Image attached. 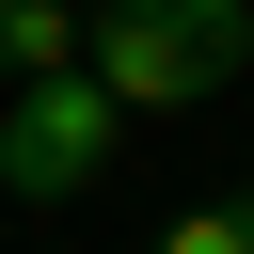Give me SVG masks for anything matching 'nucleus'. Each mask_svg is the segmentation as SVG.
<instances>
[{
  "label": "nucleus",
  "instance_id": "f257e3e1",
  "mask_svg": "<svg viewBox=\"0 0 254 254\" xmlns=\"http://www.w3.org/2000/svg\"><path fill=\"white\" fill-rule=\"evenodd\" d=\"M79 64H95L127 111H206V95L254 64V0H95V16H79Z\"/></svg>",
  "mask_w": 254,
  "mask_h": 254
},
{
  "label": "nucleus",
  "instance_id": "f03ea898",
  "mask_svg": "<svg viewBox=\"0 0 254 254\" xmlns=\"http://www.w3.org/2000/svg\"><path fill=\"white\" fill-rule=\"evenodd\" d=\"M111 159H127V95H111L95 64H48V79H16V95H0V190H16V206L95 190Z\"/></svg>",
  "mask_w": 254,
  "mask_h": 254
},
{
  "label": "nucleus",
  "instance_id": "7ed1b4c3",
  "mask_svg": "<svg viewBox=\"0 0 254 254\" xmlns=\"http://www.w3.org/2000/svg\"><path fill=\"white\" fill-rule=\"evenodd\" d=\"M79 64V0H0V79H48Z\"/></svg>",
  "mask_w": 254,
  "mask_h": 254
},
{
  "label": "nucleus",
  "instance_id": "20e7f679",
  "mask_svg": "<svg viewBox=\"0 0 254 254\" xmlns=\"http://www.w3.org/2000/svg\"><path fill=\"white\" fill-rule=\"evenodd\" d=\"M159 254H254V190H238V206H190V222H175Z\"/></svg>",
  "mask_w": 254,
  "mask_h": 254
}]
</instances>
